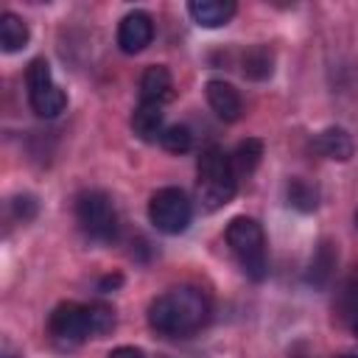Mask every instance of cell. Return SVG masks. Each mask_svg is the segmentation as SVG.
<instances>
[{"instance_id": "21", "label": "cell", "mask_w": 358, "mask_h": 358, "mask_svg": "<svg viewBox=\"0 0 358 358\" xmlns=\"http://www.w3.org/2000/svg\"><path fill=\"white\" fill-rule=\"evenodd\" d=\"M11 213H14V218L22 221V224L34 221L36 213H39V201H36V196H31V193L14 196V199H11Z\"/></svg>"}, {"instance_id": "8", "label": "cell", "mask_w": 358, "mask_h": 358, "mask_svg": "<svg viewBox=\"0 0 358 358\" xmlns=\"http://www.w3.org/2000/svg\"><path fill=\"white\" fill-rule=\"evenodd\" d=\"M151 39H154V20H151L148 11L134 8L120 20V25H117V48L123 53L134 56V53L145 50L151 45Z\"/></svg>"}, {"instance_id": "23", "label": "cell", "mask_w": 358, "mask_h": 358, "mask_svg": "<svg viewBox=\"0 0 358 358\" xmlns=\"http://www.w3.org/2000/svg\"><path fill=\"white\" fill-rule=\"evenodd\" d=\"M120 285H123V277H120V274H106V277L98 280V291H103V294H106V291H115V288H120Z\"/></svg>"}, {"instance_id": "15", "label": "cell", "mask_w": 358, "mask_h": 358, "mask_svg": "<svg viewBox=\"0 0 358 358\" xmlns=\"http://www.w3.org/2000/svg\"><path fill=\"white\" fill-rule=\"evenodd\" d=\"M28 25L20 14L14 11H3L0 17V50L3 53H17L28 45Z\"/></svg>"}, {"instance_id": "13", "label": "cell", "mask_w": 358, "mask_h": 358, "mask_svg": "<svg viewBox=\"0 0 358 358\" xmlns=\"http://www.w3.org/2000/svg\"><path fill=\"white\" fill-rule=\"evenodd\" d=\"M131 131L140 140H145V143L159 140L162 131H165V109H162V103H145V101H140L137 109L131 112Z\"/></svg>"}, {"instance_id": "10", "label": "cell", "mask_w": 358, "mask_h": 358, "mask_svg": "<svg viewBox=\"0 0 358 358\" xmlns=\"http://www.w3.org/2000/svg\"><path fill=\"white\" fill-rule=\"evenodd\" d=\"M310 148L316 154H322L324 159H336V162H347L355 154V143H352L350 131L341 126H327L319 134H313Z\"/></svg>"}, {"instance_id": "3", "label": "cell", "mask_w": 358, "mask_h": 358, "mask_svg": "<svg viewBox=\"0 0 358 358\" xmlns=\"http://www.w3.org/2000/svg\"><path fill=\"white\" fill-rule=\"evenodd\" d=\"M227 246L235 255L241 271L260 282L268 274V260H266V235L263 227L249 218V215H235L227 224Z\"/></svg>"}, {"instance_id": "19", "label": "cell", "mask_w": 358, "mask_h": 358, "mask_svg": "<svg viewBox=\"0 0 358 358\" xmlns=\"http://www.w3.org/2000/svg\"><path fill=\"white\" fill-rule=\"evenodd\" d=\"M87 322H90V336L92 338H103V336H109L112 330H115V310H112V305H106V302H92V305H87Z\"/></svg>"}, {"instance_id": "25", "label": "cell", "mask_w": 358, "mask_h": 358, "mask_svg": "<svg viewBox=\"0 0 358 358\" xmlns=\"http://www.w3.org/2000/svg\"><path fill=\"white\" fill-rule=\"evenodd\" d=\"M352 221H355V229H358V210H355V215H352Z\"/></svg>"}, {"instance_id": "27", "label": "cell", "mask_w": 358, "mask_h": 358, "mask_svg": "<svg viewBox=\"0 0 358 358\" xmlns=\"http://www.w3.org/2000/svg\"><path fill=\"white\" fill-rule=\"evenodd\" d=\"M341 358H358V355H341Z\"/></svg>"}, {"instance_id": "7", "label": "cell", "mask_w": 358, "mask_h": 358, "mask_svg": "<svg viewBox=\"0 0 358 358\" xmlns=\"http://www.w3.org/2000/svg\"><path fill=\"white\" fill-rule=\"evenodd\" d=\"M48 330L59 347H78L90 336V322H87V305L78 302H62L53 308L48 319Z\"/></svg>"}, {"instance_id": "1", "label": "cell", "mask_w": 358, "mask_h": 358, "mask_svg": "<svg viewBox=\"0 0 358 358\" xmlns=\"http://www.w3.org/2000/svg\"><path fill=\"white\" fill-rule=\"evenodd\" d=\"M210 319V302L204 291L193 285L171 288L151 299L148 305V327L165 338H187L199 333Z\"/></svg>"}, {"instance_id": "4", "label": "cell", "mask_w": 358, "mask_h": 358, "mask_svg": "<svg viewBox=\"0 0 358 358\" xmlns=\"http://www.w3.org/2000/svg\"><path fill=\"white\" fill-rule=\"evenodd\" d=\"M76 221L90 241L109 243L117 235V213L103 190H84L76 199Z\"/></svg>"}, {"instance_id": "6", "label": "cell", "mask_w": 358, "mask_h": 358, "mask_svg": "<svg viewBox=\"0 0 358 358\" xmlns=\"http://www.w3.org/2000/svg\"><path fill=\"white\" fill-rule=\"evenodd\" d=\"M25 84H28V103L39 117H56L64 112L67 106V95L64 90L53 81L50 76V64L45 59H34L25 70Z\"/></svg>"}, {"instance_id": "17", "label": "cell", "mask_w": 358, "mask_h": 358, "mask_svg": "<svg viewBox=\"0 0 358 358\" xmlns=\"http://www.w3.org/2000/svg\"><path fill=\"white\" fill-rule=\"evenodd\" d=\"M229 159H232L235 176L252 173V171L260 165V159H263V143H260L257 137H246V140H241V143L235 145V151L229 154Z\"/></svg>"}, {"instance_id": "18", "label": "cell", "mask_w": 358, "mask_h": 358, "mask_svg": "<svg viewBox=\"0 0 358 358\" xmlns=\"http://www.w3.org/2000/svg\"><path fill=\"white\" fill-rule=\"evenodd\" d=\"M285 199H288V204H291L294 210H299V213H313V210L319 207V190H316L313 185H308L305 179H299V176L288 179V185H285Z\"/></svg>"}, {"instance_id": "28", "label": "cell", "mask_w": 358, "mask_h": 358, "mask_svg": "<svg viewBox=\"0 0 358 358\" xmlns=\"http://www.w3.org/2000/svg\"><path fill=\"white\" fill-rule=\"evenodd\" d=\"M154 358H165V355H154Z\"/></svg>"}, {"instance_id": "9", "label": "cell", "mask_w": 358, "mask_h": 358, "mask_svg": "<svg viewBox=\"0 0 358 358\" xmlns=\"http://www.w3.org/2000/svg\"><path fill=\"white\" fill-rule=\"evenodd\" d=\"M204 95H207V103H210V109L221 117V120H227V123H235L238 117H241V112H243V103H241V95H238V90L229 84V81H221V78H210L207 84H204Z\"/></svg>"}, {"instance_id": "5", "label": "cell", "mask_w": 358, "mask_h": 358, "mask_svg": "<svg viewBox=\"0 0 358 358\" xmlns=\"http://www.w3.org/2000/svg\"><path fill=\"white\" fill-rule=\"evenodd\" d=\"M148 218L157 232L179 235L193 221V204L179 187H159L148 201Z\"/></svg>"}, {"instance_id": "11", "label": "cell", "mask_w": 358, "mask_h": 358, "mask_svg": "<svg viewBox=\"0 0 358 358\" xmlns=\"http://www.w3.org/2000/svg\"><path fill=\"white\" fill-rule=\"evenodd\" d=\"M173 98V76L165 64H151L140 76V101L145 103H168Z\"/></svg>"}, {"instance_id": "22", "label": "cell", "mask_w": 358, "mask_h": 358, "mask_svg": "<svg viewBox=\"0 0 358 358\" xmlns=\"http://www.w3.org/2000/svg\"><path fill=\"white\" fill-rule=\"evenodd\" d=\"M106 358H145V352L143 350H137V347H129V344H123V347H115Z\"/></svg>"}, {"instance_id": "14", "label": "cell", "mask_w": 358, "mask_h": 358, "mask_svg": "<svg viewBox=\"0 0 358 358\" xmlns=\"http://www.w3.org/2000/svg\"><path fill=\"white\" fill-rule=\"evenodd\" d=\"M241 73L249 78V81H266L271 78L274 73V53L268 45H252L243 50V59H241Z\"/></svg>"}, {"instance_id": "12", "label": "cell", "mask_w": 358, "mask_h": 358, "mask_svg": "<svg viewBox=\"0 0 358 358\" xmlns=\"http://www.w3.org/2000/svg\"><path fill=\"white\" fill-rule=\"evenodd\" d=\"M238 6L232 0H190L187 14L201 28H221L235 17Z\"/></svg>"}, {"instance_id": "24", "label": "cell", "mask_w": 358, "mask_h": 358, "mask_svg": "<svg viewBox=\"0 0 358 358\" xmlns=\"http://www.w3.org/2000/svg\"><path fill=\"white\" fill-rule=\"evenodd\" d=\"M350 327H352V333H355V336H358V319H355V322H352V324H350Z\"/></svg>"}, {"instance_id": "2", "label": "cell", "mask_w": 358, "mask_h": 358, "mask_svg": "<svg viewBox=\"0 0 358 358\" xmlns=\"http://www.w3.org/2000/svg\"><path fill=\"white\" fill-rule=\"evenodd\" d=\"M196 193H199V201L207 213L224 207L232 201L235 190H238V176H235V168H232V159L224 148L218 145H207L201 154H199V162H196Z\"/></svg>"}, {"instance_id": "16", "label": "cell", "mask_w": 358, "mask_h": 358, "mask_svg": "<svg viewBox=\"0 0 358 358\" xmlns=\"http://www.w3.org/2000/svg\"><path fill=\"white\" fill-rule=\"evenodd\" d=\"M336 263H338V252L333 249L330 241H322V243L316 246L313 257H310V266H308V282H310V285H319V288L327 285L330 277H333Z\"/></svg>"}, {"instance_id": "20", "label": "cell", "mask_w": 358, "mask_h": 358, "mask_svg": "<svg viewBox=\"0 0 358 358\" xmlns=\"http://www.w3.org/2000/svg\"><path fill=\"white\" fill-rule=\"evenodd\" d=\"M159 145L171 154H185L193 148V131L185 126V123H173V126H165L162 137H159Z\"/></svg>"}, {"instance_id": "26", "label": "cell", "mask_w": 358, "mask_h": 358, "mask_svg": "<svg viewBox=\"0 0 358 358\" xmlns=\"http://www.w3.org/2000/svg\"><path fill=\"white\" fill-rule=\"evenodd\" d=\"M3 358H17V355H14V352H6V355H3Z\"/></svg>"}]
</instances>
